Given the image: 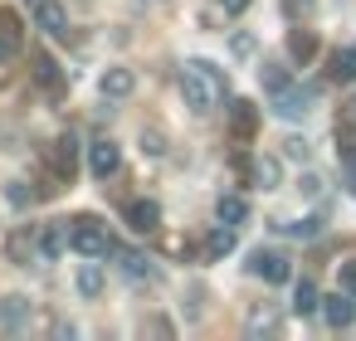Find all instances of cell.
Here are the masks:
<instances>
[{
    "mask_svg": "<svg viewBox=\"0 0 356 341\" xmlns=\"http://www.w3.org/2000/svg\"><path fill=\"white\" fill-rule=\"evenodd\" d=\"M220 93H229V74H225L220 64L191 59V64L181 69V98H186V108H191L195 117L215 113V98H220Z\"/></svg>",
    "mask_w": 356,
    "mask_h": 341,
    "instance_id": "6da1fadb",
    "label": "cell"
},
{
    "mask_svg": "<svg viewBox=\"0 0 356 341\" xmlns=\"http://www.w3.org/2000/svg\"><path fill=\"white\" fill-rule=\"evenodd\" d=\"M69 249L83 253V258H108V253H113V239H108V229H103L93 215H83V219L69 224Z\"/></svg>",
    "mask_w": 356,
    "mask_h": 341,
    "instance_id": "7a4b0ae2",
    "label": "cell"
},
{
    "mask_svg": "<svg viewBox=\"0 0 356 341\" xmlns=\"http://www.w3.org/2000/svg\"><path fill=\"white\" fill-rule=\"evenodd\" d=\"M249 273L264 278V283H293V263H288V253H278V249H254V253H249Z\"/></svg>",
    "mask_w": 356,
    "mask_h": 341,
    "instance_id": "3957f363",
    "label": "cell"
},
{
    "mask_svg": "<svg viewBox=\"0 0 356 341\" xmlns=\"http://www.w3.org/2000/svg\"><path fill=\"white\" fill-rule=\"evenodd\" d=\"M312 103H317V88H283V93H273V113L283 117V122H302L307 113H312Z\"/></svg>",
    "mask_w": 356,
    "mask_h": 341,
    "instance_id": "277c9868",
    "label": "cell"
},
{
    "mask_svg": "<svg viewBox=\"0 0 356 341\" xmlns=\"http://www.w3.org/2000/svg\"><path fill=\"white\" fill-rule=\"evenodd\" d=\"M118 166H122V147H118L113 137H103V142H93V147H88V171H93L98 181L118 176Z\"/></svg>",
    "mask_w": 356,
    "mask_h": 341,
    "instance_id": "5b68a950",
    "label": "cell"
},
{
    "mask_svg": "<svg viewBox=\"0 0 356 341\" xmlns=\"http://www.w3.org/2000/svg\"><path fill=\"white\" fill-rule=\"evenodd\" d=\"M35 30L64 40V35H69V10L59 6V0H35Z\"/></svg>",
    "mask_w": 356,
    "mask_h": 341,
    "instance_id": "8992f818",
    "label": "cell"
},
{
    "mask_svg": "<svg viewBox=\"0 0 356 341\" xmlns=\"http://www.w3.org/2000/svg\"><path fill=\"white\" fill-rule=\"evenodd\" d=\"M20 49H25V30H20V15H15V10H0V64L20 59Z\"/></svg>",
    "mask_w": 356,
    "mask_h": 341,
    "instance_id": "52a82bcc",
    "label": "cell"
},
{
    "mask_svg": "<svg viewBox=\"0 0 356 341\" xmlns=\"http://www.w3.org/2000/svg\"><path fill=\"white\" fill-rule=\"evenodd\" d=\"M322 317H327V326H337V331L351 326V322H356V297H351L346 288H337L332 297H322Z\"/></svg>",
    "mask_w": 356,
    "mask_h": 341,
    "instance_id": "ba28073f",
    "label": "cell"
},
{
    "mask_svg": "<svg viewBox=\"0 0 356 341\" xmlns=\"http://www.w3.org/2000/svg\"><path fill=\"white\" fill-rule=\"evenodd\" d=\"M98 93H103V98H132V93H137V74L122 69V64H118V69H103Z\"/></svg>",
    "mask_w": 356,
    "mask_h": 341,
    "instance_id": "9c48e42d",
    "label": "cell"
},
{
    "mask_svg": "<svg viewBox=\"0 0 356 341\" xmlns=\"http://www.w3.org/2000/svg\"><path fill=\"white\" fill-rule=\"evenodd\" d=\"M122 215H127V224H132L137 234H156V229H161V205H156V200H132Z\"/></svg>",
    "mask_w": 356,
    "mask_h": 341,
    "instance_id": "30bf717a",
    "label": "cell"
},
{
    "mask_svg": "<svg viewBox=\"0 0 356 341\" xmlns=\"http://www.w3.org/2000/svg\"><path fill=\"white\" fill-rule=\"evenodd\" d=\"M35 244H40V258H59L64 244H69V224H40Z\"/></svg>",
    "mask_w": 356,
    "mask_h": 341,
    "instance_id": "8fae6325",
    "label": "cell"
},
{
    "mask_svg": "<svg viewBox=\"0 0 356 341\" xmlns=\"http://www.w3.org/2000/svg\"><path fill=\"white\" fill-rule=\"evenodd\" d=\"M327 78L332 83H356V44H346L327 59Z\"/></svg>",
    "mask_w": 356,
    "mask_h": 341,
    "instance_id": "7c38bea8",
    "label": "cell"
},
{
    "mask_svg": "<svg viewBox=\"0 0 356 341\" xmlns=\"http://www.w3.org/2000/svg\"><path fill=\"white\" fill-rule=\"evenodd\" d=\"M229 127H234V137H239V142H249V137H254V127H259L254 103H229Z\"/></svg>",
    "mask_w": 356,
    "mask_h": 341,
    "instance_id": "4fadbf2b",
    "label": "cell"
},
{
    "mask_svg": "<svg viewBox=\"0 0 356 341\" xmlns=\"http://www.w3.org/2000/svg\"><path fill=\"white\" fill-rule=\"evenodd\" d=\"M293 312H298V317L322 312V297H317V283H312V278H302V283L293 288Z\"/></svg>",
    "mask_w": 356,
    "mask_h": 341,
    "instance_id": "5bb4252c",
    "label": "cell"
},
{
    "mask_svg": "<svg viewBox=\"0 0 356 341\" xmlns=\"http://www.w3.org/2000/svg\"><path fill=\"white\" fill-rule=\"evenodd\" d=\"M215 215H220L225 224H244V219H249V200H244V195H220V200H215Z\"/></svg>",
    "mask_w": 356,
    "mask_h": 341,
    "instance_id": "9a60e30c",
    "label": "cell"
},
{
    "mask_svg": "<svg viewBox=\"0 0 356 341\" xmlns=\"http://www.w3.org/2000/svg\"><path fill=\"white\" fill-rule=\"evenodd\" d=\"M103 288H108V273H103V263H83V268H79V292H83V297H98Z\"/></svg>",
    "mask_w": 356,
    "mask_h": 341,
    "instance_id": "2e32d148",
    "label": "cell"
},
{
    "mask_svg": "<svg viewBox=\"0 0 356 341\" xmlns=\"http://www.w3.org/2000/svg\"><path fill=\"white\" fill-rule=\"evenodd\" d=\"M288 54H293L298 64H307V59L317 54V35H312V30H293V35H288Z\"/></svg>",
    "mask_w": 356,
    "mask_h": 341,
    "instance_id": "e0dca14e",
    "label": "cell"
},
{
    "mask_svg": "<svg viewBox=\"0 0 356 341\" xmlns=\"http://www.w3.org/2000/svg\"><path fill=\"white\" fill-rule=\"evenodd\" d=\"M278 176H283L278 156H259V161H254V181H259L264 190H278Z\"/></svg>",
    "mask_w": 356,
    "mask_h": 341,
    "instance_id": "ac0fdd59",
    "label": "cell"
},
{
    "mask_svg": "<svg viewBox=\"0 0 356 341\" xmlns=\"http://www.w3.org/2000/svg\"><path fill=\"white\" fill-rule=\"evenodd\" d=\"M0 322H6V326H25L30 322V302L25 297H6V302H0Z\"/></svg>",
    "mask_w": 356,
    "mask_h": 341,
    "instance_id": "d6986e66",
    "label": "cell"
},
{
    "mask_svg": "<svg viewBox=\"0 0 356 341\" xmlns=\"http://www.w3.org/2000/svg\"><path fill=\"white\" fill-rule=\"evenodd\" d=\"M259 83H264L268 93H283L293 78H288V69H283V64H259Z\"/></svg>",
    "mask_w": 356,
    "mask_h": 341,
    "instance_id": "ffe728a7",
    "label": "cell"
},
{
    "mask_svg": "<svg viewBox=\"0 0 356 341\" xmlns=\"http://www.w3.org/2000/svg\"><path fill=\"white\" fill-rule=\"evenodd\" d=\"M205 249H210V258H220V253H229V249H234V224H225V219H220V229H210V239H205Z\"/></svg>",
    "mask_w": 356,
    "mask_h": 341,
    "instance_id": "44dd1931",
    "label": "cell"
},
{
    "mask_svg": "<svg viewBox=\"0 0 356 341\" xmlns=\"http://www.w3.org/2000/svg\"><path fill=\"white\" fill-rule=\"evenodd\" d=\"M10 258H15V263H30V258H40V244L30 239V229H20V234L10 239Z\"/></svg>",
    "mask_w": 356,
    "mask_h": 341,
    "instance_id": "7402d4cb",
    "label": "cell"
},
{
    "mask_svg": "<svg viewBox=\"0 0 356 341\" xmlns=\"http://www.w3.org/2000/svg\"><path fill=\"white\" fill-rule=\"evenodd\" d=\"M35 78H40V83H49V88L59 83V74H54V59H49V54H35Z\"/></svg>",
    "mask_w": 356,
    "mask_h": 341,
    "instance_id": "603a6c76",
    "label": "cell"
},
{
    "mask_svg": "<svg viewBox=\"0 0 356 341\" xmlns=\"http://www.w3.org/2000/svg\"><path fill=\"white\" fill-rule=\"evenodd\" d=\"M288 234L293 239H317L322 234V219H298V224H288Z\"/></svg>",
    "mask_w": 356,
    "mask_h": 341,
    "instance_id": "cb8c5ba5",
    "label": "cell"
},
{
    "mask_svg": "<svg viewBox=\"0 0 356 341\" xmlns=\"http://www.w3.org/2000/svg\"><path fill=\"white\" fill-rule=\"evenodd\" d=\"M283 156H288V161H307V142H302V137H288V142H283Z\"/></svg>",
    "mask_w": 356,
    "mask_h": 341,
    "instance_id": "d4e9b609",
    "label": "cell"
},
{
    "mask_svg": "<svg viewBox=\"0 0 356 341\" xmlns=\"http://www.w3.org/2000/svg\"><path fill=\"white\" fill-rule=\"evenodd\" d=\"M337 283H341V288H346V292L356 297V263H341V273H337Z\"/></svg>",
    "mask_w": 356,
    "mask_h": 341,
    "instance_id": "484cf974",
    "label": "cell"
},
{
    "mask_svg": "<svg viewBox=\"0 0 356 341\" xmlns=\"http://www.w3.org/2000/svg\"><path fill=\"white\" fill-rule=\"evenodd\" d=\"M249 331H273V317L268 312H249Z\"/></svg>",
    "mask_w": 356,
    "mask_h": 341,
    "instance_id": "4316f807",
    "label": "cell"
},
{
    "mask_svg": "<svg viewBox=\"0 0 356 341\" xmlns=\"http://www.w3.org/2000/svg\"><path fill=\"white\" fill-rule=\"evenodd\" d=\"M142 151H152V156H161L166 147H161V137H156V132H142Z\"/></svg>",
    "mask_w": 356,
    "mask_h": 341,
    "instance_id": "83f0119b",
    "label": "cell"
},
{
    "mask_svg": "<svg viewBox=\"0 0 356 341\" xmlns=\"http://www.w3.org/2000/svg\"><path fill=\"white\" fill-rule=\"evenodd\" d=\"M234 54H254V40L249 35H234Z\"/></svg>",
    "mask_w": 356,
    "mask_h": 341,
    "instance_id": "f1b7e54d",
    "label": "cell"
},
{
    "mask_svg": "<svg viewBox=\"0 0 356 341\" xmlns=\"http://www.w3.org/2000/svg\"><path fill=\"white\" fill-rule=\"evenodd\" d=\"M244 6H249V0H225V10H229V15H239Z\"/></svg>",
    "mask_w": 356,
    "mask_h": 341,
    "instance_id": "f546056e",
    "label": "cell"
},
{
    "mask_svg": "<svg viewBox=\"0 0 356 341\" xmlns=\"http://www.w3.org/2000/svg\"><path fill=\"white\" fill-rule=\"evenodd\" d=\"M30 6H35V0H30Z\"/></svg>",
    "mask_w": 356,
    "mask_h": 341,
    "instance_id": "4dcf8cb0",
    "label": "cell"
}]
</instances>
